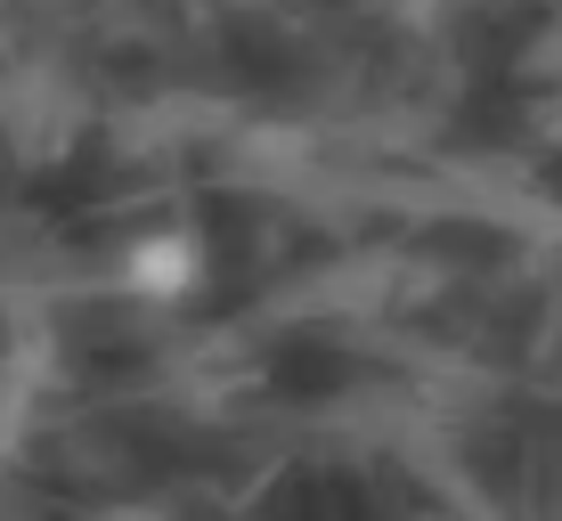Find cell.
Returning <instances> with one entry per match:
<instances>
[{
    "mask_svg": "<svg viewBox=\"0 0 562 521\" xmlns=\"http://www.w3.org/2000/svg\"><path fill=\"white\" fill-rule=\"evenodd\" d=\"M204 237L196 228H147V237H131L123 245V294L131 302H155V310H171V302H188L204 285Z\"/></svg>",
    "mask_w": 562,
    "mask_h": 521,
    "instance_id": "6da1fadb",
    "label": "cell"
}]
</instances>
